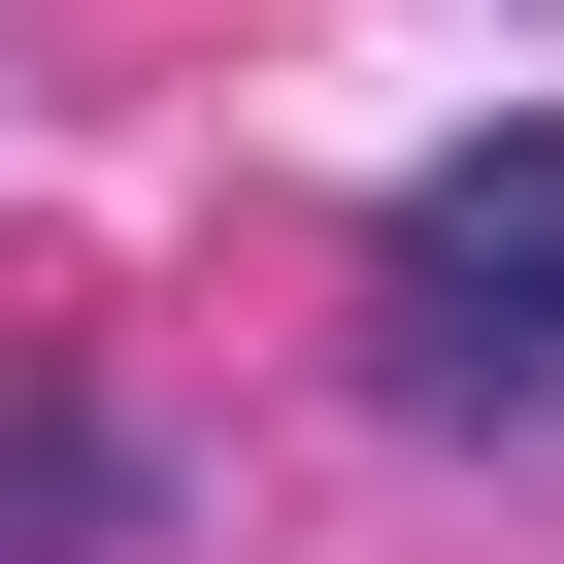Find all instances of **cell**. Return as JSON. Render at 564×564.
I'll use <instances>...</instances> for the list:
<instances>
[{"mask_svg":"<svg viewBox=\"0 0 564 564\" xmlns=\"http://www.w3.org/2000/svg\"><path fill=\"white\" fill-rule=\"evenodd\" d=\"M399 399H465V432H564V133H465L432 199H399Z\"/></svg>","mask_w":564,"mask_h":564,"instance_id":"obj_1","label":"cell"}]
</instances>
